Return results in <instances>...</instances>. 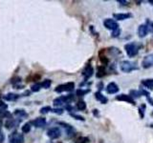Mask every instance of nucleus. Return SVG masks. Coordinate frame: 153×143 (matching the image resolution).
Segmentation results:
<instances>
[{
    "instance_id": "35",
    "label": "nucleus",
    "mask_w": 153,
    "mask_h": 143,
    "mask_svg": "<svg viewBox=\"0 0 153 143\" xmlns=\"http://www.w3.org/2000/svg\"><path fill=\"white\" fill-rule=\"evenodd\" d=\"M53 113H55L56 114H63V109L62 108H56V109H52V111Z\"/></svg>"
},
{
    "instance_id": "2",
    "label": "nucleus",
    "mask_w": 153,
    "mask_h": 143,
    "mask_svg": "<svg viewBox=\"0 0 153 143\" xmlns=\"http://www.w3.org/2000/svg\"><path fill=\"white\" fill-rule=\"evenodd\" d=\"M120 69L123 73H130L132 71L138 70L139 67L137 66L136 62L129 61V60H123L120 63Z\"/></svg>"
},
{
    "instance_id": "20",
    "label": "nucleus",
    "mask_w": 153,
    "mask_h": 143,
    "mask_svg": "<svg viewBox=\"0 0 153 143\" xmlns=\"http://www.w3.org/2000/svg\"><path fill=\"white\" fill-rule=\"evenodd\" d=\"M95 97L96 99L98 100V101H100V103H102V104H105V103H107L108 101V99L106 97H104V95L100 93V92H97V93H95Z\"/></svg>"
},
{
    "instance_id": "41",
    "label": "nucleus",
    "mask_w": 153,
    "mask_h": 143,
    "mask_svg": "<svg viewBox=\"0 0 153 143\" xmlns=\"http://www.w3.org/2000/svg\"><path fill=\"white\" fill-rule=\"evenodd\" d=\"M1 97H2V95H1V94H0V98H1Z\"/></svg>"
},
{
    "instance_id": "25",
    "label": "nucleus",
    "mask_w": 153,
    "mask_h": 143,
    "mask_svg": "<svg viewBox=\"0 0 153 143\" xmlns=\"http://www.w3.org/2000/svg\"><path fill=\"white\" fill-rule=\"evenodd\" d=\"M90 93V90L87 89V90H83V89H79V90H76V95L78 97H83V95H85L86 94H88Z\"/></svg>"
},
{
    "instance_id": "34",
    "label": "nucleus",
    "mask_w": 153,
    "mask_h": 143,
    "mask_svg": "<svg viewBox=\"0 0 153 143\" xmlns=\"http://www.w3.org/2000/svg\"><path fill=\"white\" fill-rule=\"evenodd\" d=\"M121 32H122V31H121V29L119 28V29H117L116 31H113V32H111V36H112V37H118L120 35H121Z\"/></svg>"
},
{
    "instance_id": "9",
    "label": "nucleus",
    "mask_w": 153,
    "mask_h": 143,
    "mask_svg": "<svg viewBox=\"0 0 153 143\" xmlns=\"http://www.w3.org/2000/svg\"><path fill=\"white\" fill-rule=\"evenodd\" d=\"M46 118L45 117H36V119L31 121V125H33L36 128H44L46 126Z\"/></svg>"
},
{
    "instance_id": "11",
    "label": "nucleus",
    "mask_w": 153,
    "mask_h": 143,
    "mask_svg": "<svg viewBox=\"0 0 153 143\" xmlns=\"http://www.w3.org/2000/svg\"><path fill=\"white\" fill-rule=\"evenodd\" d=\"M119 87L118 85L115 83V82H110L107 86L106 88H105V91H106V93L109 94H117L119 92Z\"/></svg>"
},
{
    "instance_id": "26",
    "label": "nucleus",
    "mask_w": 153,
    "mask_h": 143,
    "mask_svg": "<svg viewBox=\"0 0 153 143\" xmlns=\"http://www.w3.org/2000/svg\"><path fill=\"white\" fill-rule=\"evenodd\" d=\"M2 118H12V114H10V112L8 111H3V112H0V119Z\"/></svg>"
},
{
    "instance_id": "14",
    "label": "nucleus",
    "mask_w": 153,
    "mask_h": 143,
    "mask_svg": "<svg viewBox=\"0 0 153 143\" xmlns=\"http://www.w3.org/2000/svg\"><path fill=\"white\" fill-rule=\"evenodd\" d=\"M59 125H61L62 127L65 128L67 135H68V137H72L75 135V129L71 125H69V124H67L65 122H59Z\"/></svg>"
},
{
    "instance_id": "23",
    "label": "nucleus",
    "mask_w": 153,
    "mask_h": 143,
    "mask_svg": "<svg viewBox=\"0 0 153 143\" xmlns=\"http://www.w3.org/2000/svg\"><path fill=\"white\" fill-rule=\"evenodd\" d=\"M31 124L30 123H25L24 125L22 126V128H21V130H22V133H30V131H31Z\"/></svg>"
},
{
    "instance_id": "32",
    "label": "nucleus",
    "mask_w": 153,
    "mask_h": 143,
    "mask_svg": "<svg viewBox=\"0 0 153 143\" xmlns=\"http://www.w3.org/2000/svg\"><path fill=\"white\" fill-rule=\"evenodd\" d=\"M145 110H146V105H141L140 108H139V111H140V116L141 117L143 118V116H145Z\"/></svg>"
},
{
    "instance_id": "8",
    "label": "nucleus",
    "mask_w": 153,
    "mask_h": 143,
    "mask_svg": "<svg viewBox=\"0 0 153 143\" xmlns=\"http://www.w3.org/2000/svg\"><path fill=\"white\" fill-rule=\"evenodd\" d=\"M47 136L51 139H57L61 136V131L59 127H53L47 131Z\"/></svg>"
},
{
    "instance_id": "27",
    "label": "nucleus",
    "mask_w": 153,
    "mask_h": 143,
    "mask_svg": "<svg viewBox=\"0 0 153 143\" xmlns=\"http://www.w3.org/2000/svg\"><path fill=\"white\" fill-rule=\"evenodd\" d=\"M88 142H89V138L86 136H79L75 141V143H88Z\"/></svg>"
},
{
    "instance_id": "29",
    "label": "nucleus",
    "mask_w": 153,
    "mask_h": 143,
    "mask_svg": "<svg viewBox=\"0 0 153 143\" xmlns=\"http://www.w3.org/2000/svg\"><path fill=\"white\" fill-rule=\"evenodd\" d=\"M41 78V75L40 74H32L31 76H29V77H28V81H30V79H32L31 81H35V82H36V81H37V80H39Z\"/></svg>"
},
{
    "instance_id": "28",
    "label": "nucleus",
    "mask_w": 153,
    "mask_h": 143,
    "mask_svg": "<svg viewBox=\"0 0 153 143\" xmlns=\"http://www.w3.org/2000/svg\"><path fill=\"white\" fill-rule=\"evenodd\" d=\"M41 86H40V83H35L33 85L31 86V91L33 93H37L38 91L40 90Z\"/></svg>"
},
{
    "instance_id": "30",
    "label": "nucleus",
    "mask_w": 153,
    "mask_h": 143,
    "mask_svg": "<svg viewBox=\"0 0 153 143\" xmlns=\"http://www.w3.org/2000/svg\"><path fill=\"white\" fill-rule=\"evenodd\" d=\"M52 111V108L50 107V106H45V107H42L41 109H40V114H48L49 112H51Z\"/></svg>"
},
{
    "instance_id": "7",
    "label": "nucleus",
    "mask_w": 153,
    "mask_h": 143,
    "mask_svg": "<svg viewBox=\"0 0 153 143\" xmlns=\"http://www.w3.org/2000/svg\"><path fill=\"white\" fill-rule=\"evenodd\" d=\"M150 30V25L148 24V21H146V23L142 24L140 25V27L138 28V35H139V37H146L147 35L148 32Z\"/></svg>"
},
{
    "instance_id": "19",
    "label": "nucleus",
    "mask_w": 153,
    "mask_h": 143,
    "mask_svg": "<svg viewBox=\"0 0 153 143\" xmlns=\"http://www.w3.org/2000/svg\"><path fill=\"white\" fill-rule=\"evenodd\" d=\"M142 85L145 86V87L150 91H153V79L151 78H147V79H143L142 80Z\"/></svg>"
},
{
    "instance_id": "12",
    "label": "nucleus",
    "mask_w": 153,
    "mask_h": 143,
    "mask_svg": "<svg viewBox=\"0 0 153 143\" xmlns=\"http://www.w3.org/2000/svg\"><path fill=\"white\" fill-rule=\"evenodd\" d=\"M116 99L117 100H120V101H126L128 103H131V104H135V100L134 98L131 97L130 94H122L120 95H117L116 97Z\"/></svg>"
},
{
    "instance_id": "10",
    "label": "nucleus",
    "mask_w": 153,
    "mask_h": 143,
    "mask_svg": "<svg viewBox=\"0 0 153 143\" xmlns=\"http://www.w3.org/2000/svg\"><path fill=\"white\" fill-rule=\"evenodd\" d=\"M142 66L145 69H148L153 66V52L145 56V58L142 61Z\"/></svg>"
},
{
    "instance_id": "38",
    "label": "nucleus",
    "mask_w": 153,
    "mask_h": 143,
    "mask_svg": "<svg viewBox=\"0 0 153 143\" xmlns=\"http://www.w3.org/2000/svg\"><path fill=\"white\" fill-rule=\"evenodd\" d=\"M118 3H122V5H127V1H123V0H118Z\"/></svg>"
},
{
    "instance_id": "1",
    "label": "nucleus",
    "mask_w": 153,
    "mask_h": 143,
    "mask_svg": "<svg viewBox=\"0 0 153 143\" xmlns=\"http://www.w3.org/2000/svg\"><path fill=\"white\" fill-rule=\"evenodd\" d=\"M142 47L141 44H139L138 42H130L124 45V50H126V55L129 57H134L138 55L140 48Z\"/></svg>"
},
{
    "instance_id": "15",
    "label": "nucleus",
    "mask_w": 153,
    "mask_h": 143,
    "mask_svg": "<svg viewBox=\"0 0 153 143\" xmlns=\"http://www.w3.org/2000/svg\"><path fill=\"white\" fill-rule=\"evenodd\" d=\"M19 122H20V120L17 121L16 119L10 118L6 122H5V127H6V129H8V130H10V129H13L14 127H16Z\"/></svg>"
},
{
    "instance_id": "21",
    "label": "nucleus",
    "mask_w": 153,
    "mask_h": 143,
    "mask_svg": "<svg viewBox=\"0 0 153 143\" xmlns=\"http://www.w3.org/2000/svg\"><path fill=\"white\" fill-rule=\"evenodd\" d=\"M51 85H52V80L51 79H45L40 83L41 88H43V89H49L51 87Z\"/></svg>"
},
{
    "instance_id": "31",
    "label": "nucleus",
    "mask_w": 153,
    "mask_h": 143,
    "mask_svg": "<svg viewBox=\"0 0 153 143\" xmlns=\"http://www.w3.org/2000/svg\"><path fill=\"white\" fill-rule=\"evenodd\" d=\"M11 83H12L13 86H16V85H18V84H20V83H21V78H20V77H13V78H12V80H11Z\"/></svg>"
},
{
    "instance_id": "18",
    "label": "nucleus",
    "mask_w": 153,
    "mask_h": 143,
    "mask_svg": "<svg viewBox=\"0 0 153 143\" xmlns=\"http://www.w3.org/2000/svg\"><path fill=\"white\" fill-rule=\"evenodd\" d=\"M19 98V94H13V93H9L3 95V99L7 100V101H16Z\"/></svg>"
},
{
    "instance_id": "6",
    "label": "nucleus",
    "mask_w": 153,
    "mask_h": 143,
    "mask_svg": "<svg viewBox=\"0 0 153 143\" xmlns=\"http://www.w3.org/2000/svg\"><path fill=\"white\" fill-rule=\"evenodd\" d=\"M103 25L104 27L108 29V30L110 31H116L117 29H119V24L117 23L116 20H114V19L112 18H106V19H104V21H103Z\"/></svg>"
},
{
    "instance_id": "39",
    "label": "nucleus",
    "mask_w": 153,
    "mask_h": 143,
    "mask_svg": "<svg viewBox=\"0 0 153 143\" xmlns=\"http://www.w3.org/2000/svg\"><path fill=\"white\" fill-rule=\"evenodd\" d=\"M148 2H149V4L153 5V0H149V1H148Z\"/></svg>"
},
{
    "instance_id": "22",
    "label": "nucleus",
    "mask_w": 153,
    "mask_h": 143,
    "mask_svg": "<svg viewBox=\"0 0 153 143\" xmlns=\"http://www.w3.org/2000/svg\"><path fill=\"white\" fill-rule=\"evenodd\" d=\"M105 74V69H104V66H99L98 67V72H97V77L100 78L104 76Z\"/></svg>"
},
{
    "instance_id": "33",
    "label": "nucleus",
    "mask_w": 153,
    "mask_h": 143,
    "mask_svg": "<svg viewBox=\"0 0 153 143\" xmlns=\"http://www.w3.org/2000/svg\"><path fill=\"white\" fill-rule=\"evenodd\" d=\"M8 109V105L6 103H4L3 101L0 100V112H3V111H6Z\"/></svg>"
},
{
    "instance_id": "4",
    "label": "nucleus",
    "mask_w": 153,
    "mask_h": 143,
    "mask_svg": "<svg viewBox=\"0 0 153 143\" xmlns=\"http://www.w3.org/2000/svg\"><path fill=\"white\" fill-rule=\"evenodd\" d=\"M75 89V83L74 82H67L64 84H60L57 87L55 88L56 93H64V92H72Z\"/></svg>"
},
{
    "instance_id": "13",
    "label": "nucleus",
    "mask_w": 153,
    "mask_h": 143,
    "mask_svg": "<svg viewBox=\"0 0 153 143\" xmlns=\"http://www.w3.org/2000/svg\"><path fill=\"white\" fill-rule=\"evenodd\" d=\"M93 73H94V69L93 67L91 65H87L84 68V70L82 71V75L84 76V79L87 80L88 78H90L91 76L93 75Z\"/></svg>"
},
{
    "instance_id": "17",
    "label": "nucleus",
    "mask_w": 153,
    "mask_h": 143,
    "mask_svg": "<svg viewBox=\"0 0 153 143\" xmlns=\"http://www.w3.org/2000/svg\"><path fill=\"white\" fill-rule=\"evenodd\" d=\"M13 114L16 116L19 117V118H28L29 117L28 113L25 111V110H22V109H16V110H14Z\"/></svg>"
},
{
    "instance_id": "5",
    "label": "nucleus",
    "mask_w": 153,
    "mask_h": 143,
    "mask_svg": "<svg viewBox=\"0 0 153 143\" xmlns=\"http://www.w3.org/2000/svg\"><path fill=\"white\" fill-rule=\"evenodd\" d=\"M9 143H24L23 133L18 132H13L9 136Z\"/></svg>"
},
{
    "instance_id": "3",
    "label": "nucleus",
    "mask_w": 153,
    "mask_h": 143,
    "mask_svg": "<svg viewBox=\"0 0 153 143\" xmlns=\"http://www.w3.org/2000/svg\"><path fill=\"white\" fill-rule=\"evenodd\" d=\"M75 99V97L73 94H68V95H64V97H57L54 100V105L56 107H59L63 104H69L71 101H73Z\"/></svg>"
},
{
    "instance_id": "36",
    "label": "nucleus",
    "mask_w": 153,
    "mask_h": 143,
    "mask_svg": "<svg viewBox=\"0 0 153 143\" xmlns=\"http://www.w3.org/2000/svg\"><path fill=\"white\" fill-rule=\"evenodd\" d=\"M100 62H102V64H107L108 63V59L106 58V56H103V55H100Z\"/></svg>"
},
{
    "instance_id": "40",
    "label": "nucleus",
    "mask_w": 153,
    "mask_h": 143,
    "mask_svg": "<svg viewBox=\"0 0 153 143\" xmlns=\"http://www.w3.org/2000/svg\"><path fill=\"white\" fill-rule=\"evenodd\" d=\"M151 29H152V30H153V23L151 24Z\"/></svg>"
},
{
    "instance_id": "16",
    "label": "nucleus",
    "mask_w": 153,
    "mask_h": 143,
    "mask_svg": "<svg viewBox=\"0 0 153 143\" xmlns=\"http://www.w3.org/2000/svg\"><path fill=\"white\" fill-rule=\"evenodd\" d=\"M114 16V19H116V20H126V19H128V18H131L132 17V14L131 13H114L113 14Z\"/></svg>"
},
{
    "instance_id": "37",
    "label": "nucleus",
    "mask_w": 153,
    "mask_h": 143,
    "mask_svg": "<svg viewBox=\"0 0 153 143\" xmlns=\"http://www.w3.org/2000/svg\"><path fill=\"white\" fill-rule=\"evenodd\" d=\"M70 116H73V117H75L76 119H78V120L84 121V118H83L82 116H78V114H71V113H70Z\"/></svg>"
},
{
    "instance_id": "24",
    "label": "nucleus",
    "mask_w": 153,
    "mask_h": 143,
    "mask_svg": "<svg viewBox=\"0 0 153 143\" xmlns=\"http://www.w3.org/2000/svg\"><path fill=\"white\" fill-rule=\"evenodd\" d=\"M76 108H78V110H79V111H84L86 109V103L83 100H80V101L76 103Z\"/></svg>"
}]
</instances>
